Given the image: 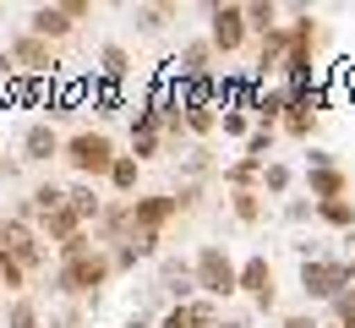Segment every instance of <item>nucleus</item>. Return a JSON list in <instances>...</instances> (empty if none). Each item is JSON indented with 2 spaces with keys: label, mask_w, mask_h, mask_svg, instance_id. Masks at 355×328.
<instances>
[{
  "label": "nucleus",
  "mask_w": 355,
  "mask_h": 328,
  "mask_svg": "<svg viewBox=\"0 0 355 328\" xmlns=\"http://www.w3.org/2000/svg\"><path fill=\"white\" fill-rule=\"evenodd\" d=\"M115 159H121V148L115 137L104 132V126H77L71 137H66V153H60V164L77 175V181H110V170H115Z\"/></svg>",
  "instance_id": "f257e3e1"
},
{
  "label": "nucleus",
  "mask_w": 355,
  "mask_h": 328,
  "mask_svg": "<svg viewBox=\"0 0 355 328\" xmlns=\"http://www.w3.org/2000/svg\"><path fill=\"white\" fill-rule=\"evenodd\" d=\"M115 279V257L104 246H93L88 257H71V263H55V279H49V295L60 301H98V290Z\"/></svg>",
  "instance_id": "f03ea898"
},
{
  "label": "nucleus",
  "mask_w": 355,
  "mask_h": 328,
  "mask_svg": "<svg viewBox=\"0 0 355 328\" xmlns=\"http://www.w3.org/2000/svg\"><path fill=\"white\" fill-rule=\"evenodd\" d=\"M191 268H197V290L208 295V301H230V295H241V263L224 252L219 241H202L197 246V257H191Z\"/></svg>",
  "instance_id": "7ed1b4c3"
},
{
  "label": "nucleus",
  "mask_w": 355,
  "mask_h": 328,
  "mask_svg": "<svg viewBox=\"0 0 355 328\" xmlns=\"http://www.w3.org/2000/svg\"><path fill=\"white\" fill-rule=\"evenodd\" d=\"M345 290H355V263H339V257H306L301 263V295L306 301L334 307Z\"/></svg>",
  "instance_id": "20e7f679"
},
{
  "label": "nucleus",
  "mask_w": 355,
  "mask_h": 328,
  "mask_svg": "<svg viewBox=\"0 0 355 328\" xmlns=\"http://www.w3.org/2000/svg\"><path fill=\"white\" fill-rule=\"evenodd\" d=\"M208 44L219 49V60H230V55H241V49L252 44L246 6H235V0H214L208 6Z\"/></svg>",
  "instance_id": "39448f33"
},
{
  "label": "nucleus",
  "mask_w": 355,
  "mask_h": 328,
  "mask_svg": "<svg viewBox=\"0 0 355 328\" xmlns=\"http://www.w3.org/2000/svg\"><path fill=\"white\" fill-rule=\"evenodd\" d=\"M6 49H11V60H17V71H22L28 83H55V77H60V49L49 44V39H33L28 28L11 33Z\"/></svg>",
  "instance_id": "423d86ee"
},
{
  "label": "nucleus",
  "mask_w": 355,
  "mask_h": 328,
  "mask_svg": "<svg viewBox=\"0 0 355 328\" xmlns=\"http://www.w3.org/2000/svg\"><path fill=\"white\" fill-rule=\"evenodd\" d=\"M0 252H6V257H17L33 279L49 268V241L39 235V225H28V219H17V214H11V219H6V230H0Z\"/></svg>",
  "instance_id": "0eeeda50"
},
{
  "label": "nucleus",
  "mask_w": 355,
  "mask_h": 328,
  "mask_svg": "<svg viewBox=\"0 0 355 328\" xmlns=\"http://www.w3.org/2000/svg\"><path fill=\"white\" fill-rule=\"evenodd\" d=\"M241 295L257 307V312H273L279 307V279H273V263H268V252H252L246 263H241Z\"/></svg>",
  "instance_id": "6e6552de"
},
{
  "label": "nucleus",
  "mask_w": 355,
  "mask_h": 328,
  "mask_svg": "<svg viewBox=\"0 0 355 328\" xmlns=\"http://www.w3.org/2000/svg\"><path fill=\"white\" fill-rule=\"evenodd\" d=\"M159 290L170 295V307H186V301H197L202 290H197V268H191V257H175V252H164V257H159Z\"/></svg>",
  "instance_id": "1a4fd4ad"
},
{
  "label": "nucleus",
  "mask_w": 355,
  "mask_h": 328,
  "mask_svg": "<svg viewBox=\"0 0 355 328\" xmlns=\"http://www.w3.org/2000/svg\"><path fill=\"white\" fill-rule=\"evenodd\" d=\"M132 219H137V230H170L180 219V202H175V191H142L132 202Z\"/></svg>",
  "instance_id": "9d476101"
},
{
  "label": "nucleus",
  "mask_w": 355,
  "mask_h": 328,
  "mask_svg": "<svg viewBox=\"0 0 355 328\" xmlns=\"http://www.w3.org/2000/svg\"><path fill=\"white\" fill-rule=\"evenodd\" d=\"M17 148H22V164H49V159L66 153V137L55 132V121H28Z\"/></svg>",
  "instance_id": "9b49d317"
},
{
  "label": "nucleus",
  "mask_w": 355,
  "mask_h": 328,
  "mask_svg": "<svg viewBox=\"0 0 355 328\" xmlns=\"http://www.w3.org/2000/svg\"><path fill=\"white\" fill-rule=\"evenodd\" d=\"M219 323H224V307H219V301H208V295L159 312V328H219Z\"/></svg>",
  "instance_id": "f8f14e48"
},
{
  "label": "nucleus",
  "mask_w": 355,
  "mask_h": 328,
  "mask_svg": "<svg viewBox=\"0 0 355 328\" xmlns=\"http://www.w3.org/2000/svg\"><path fill=\"white\" fill-rule=\"evenodd\" d=\"M28 33H33V39H49V44H60V39L77 33V22H71V11H66L60 0H44V6L28 11Z\"/></svg>",
  "instance_id": "ddd939ff"
},
{
  "label": "nucleus",
  "mask_w": 355,
  "mask_h": 328,
  "mask_svg": "<svg viewBox=\"0 0 355 328\" xmlns=\"http://www.w3.org/2000/svg\"><path fill=\"white\" fill-rule=\"evenodd\" d=\"M290 104H295L290 83H263V88H257V98H252V121L279 132V126H284V115H290Z\"/></svg>",
  "instance_id": "4468645a"
},
{
  "label": "nucleus",
  "mask_w": 355,
  "mask_h": 328,
  "mask_svg": "<svg viewBox=\"0 0 355 328\" xmlns=\"http://www.w3.org/2000/svg\"><path fill=\"white\" fill-rule=\"evenodd\" d=\"M306 197H311V202H334V197H350V175H345L339 164H328V170H306Z\"/></svg>",
  "instance_id": "2eb2a0df"
},
{
  "label": "nucleus",
  "mask_w": 355,
  "mask_h": 328,
  "mask_svg": "<svg viewBox=\"0 0 355 328\" xmlns=\"http://www.w3.org/2000/svg\"><path fill=\"white\" fill-rule=\"evenodd\" d=\"M39 235L60 252V246H71L77 235H88V219H83V214H71V208H60V214H49L44 225H39Z\"/></svg>",
  "instance_id": "dca6fc26"
},
{
  "label": "nucleus",
  "mask_w": 355,
  "mask_h": 328,
  "mask_svg": "<svg viewBox=\"0 0 355 328\" xmlns=\"http://www.w3.org/2000/svg\"><path fill=\"white\" fill-rule=\"evenodd\" d=\"M126 71H132V49L121 44V39L98 44V60H93V77L98 83H126Z\"/></svg>",
  "instance_id": "f3484780"
},
{
  "label": "nucleus",
  "mask_w": 355,
  "mask_h": 328,
  "mask_svg": "<svg viewBox=\"0 0 355 328\" xmlns=\"http://www.w3.org/2000/svg\"><path fill=\"white\" fill-rule=\"evenodd\" d=\"M66 208H71V214H83V219H88V230H93V225L104 219V208H110V202L98 197L93 181H71V187H66Z\"/></svg>",
  "instance_id": "a211bd4d"
},
{
  "label": "nucleus",
  "mask_w": 355,
  "mask_h": 328,
  "mask_svg": "<svg viewBox=\"0 0 355 328\" xmlns=\"http://www.w3.org/2000/svg\"><path fill=\"white\" fill-rule=\"evenodd\" d=\"M104 187L115 191V197H121V202H137V197H142V164H137L132 153H121V159H115V170H110V181H104Z\"/></svg>",
  "instance_id": "6ab92c4d"
},
{
  "label": "nucleus",
  "mask_w": 355,
  "mask_h": 328,
  "mask_svg": "<svg viewBox=\"0 0 355 328\" xmlns=\"http://www.w3.org/2000/svg\"><path fill=\"white\" fill-rule=\"evenodd\" d=\"M317 115H322L317 104H306V98H295L279 132H284V137H290V142H311V137H317Z\"/></svg>",
  "instance_id": "aec40b11"
},
{
  "label": "nucleus",
  "mask_w": 355,
  "mask_h": 328,
  "mask_svg": "<svg viewBox=\"0 0 355 328\" xmlns=\"http://www.w3.org/2000/svg\"><path fill=\"white\" fill-rule=\"evenodd\" d=\"M263 170H268V164H257V159L241 153V159L224 164V187H230V191H263Z\"/></svg>",
  "instance_id": "412c9836"
},
{
  "label": "nucleus",
  "mask_w": 355,
  "mask_h": 328,
  "mask_svg": "<svg viewBox=\"0 0 355 328\" xmlns=\"http://www.w3.org/2000/svg\"><path fill=\"white\" fill-rule=\"evenodd\" d=\"M186 137L191 142L219 137V104H186Z\"/></svg>",
  "instance_id": "4be33fe9"
},
{
  "label": "nucleus",
  "mask_w": 355,
  "mask_h": 328,
  "mask_svg": "<svg viewBox=\"0 0 355 328\" xmlns=\"http://www.w3.org/2000/svg\"><path fill=\"white\" fill-rule=\"evenodd\" d=\"M246 22H252L257 39H268V33L284 28V6H279V0H252V6H246Z\"/></svg>",
  "instance_id": "5701e85b"
},
{
  "label": "nucleus",
  "mask_w": 355,
  "mask_h": 328,
  "mask_svg": "<svg viewBox=\"0 0 355 328\" xmlns=\"http://www.w3.org/2000/svg\"><path fill=\"white\" fill-rule=\"evenodd\" d=\"M317 219L339 235H355V197H334V202H317Z\"/></svg>",
  "instance_id": "b1692460"
},
{
  "label": "nucleus",
  "mask_w": 355,
  "mask_h": 328,
  "mask_svg": "<svg viewBox=\"0 0 355 328\" xmlns=\"http://www.w3.org/2000/svg\"><path fill=\"white\" fill-rule=\"evenodd\" d=\"M214 175V153L202 148V142H191L186 153H180V181H191V187H202Z\"/></svg>",
  "instance_id": "393cba45"
},
{
  "label": "nucleus",
  "mask_w": 355,
  "mask_h": 328,
  "mask_svg": "<svg viewBox=\"0 0 355 328\" xmlns=\"http://www.w3.org/2000/svg\"><path fill=\"white\" fill-rule=\"evenodd\" d=\"M49 318H44V307L33 301V295H17L11 307H6V328H44Z\"/></svg>",
  "instance_id": "a878e982"
},
{
  "label": "nucleus",
  "mask_w": 355,
  "mask_h": 328,
  "mask_svg": "<svg viewBox=\"0 0 355 328\" xmlns=\"http://www.w3.org/2000/svg\"><path fill=\"white\" fill-rule=\"evenodd\" d=\"M28 284H33V274H28L17 257H6V252H0V295H11V301H17V295H28Z\"/></svg>",
  "instance_id": "bb28decb"
},
{
  "label": "nucleus",
  "mask_w": 355,
  "mask_h": 328,
  "mask_svg": "<svg viewBox=\"0 0 355 328\" xmlns=\"http://www.w3.org/2000/svg\"><path fill=\"white\" fill-rule=\"evenodd\" d=\"M132 17H137V28H142V33H164V28L180 17V6H170V0H164V6H137Z\"/></svg>",
  "instance_id": "cd10ccee"
},
{
  "label": "nucleus",
  "mask_w": 355,
  "mask_h": 328,
  "mask_svg": "<svg viewBox=\"0 0 355 328\" xmlns=\"http://www.w3.org/2000/svg\"><path fill=\"white\" fill-rule=\"evenodd\" d=\"M219 132L230 142H241V148H246V137L257 132V121H252V110H219Z\"/></svg>",
  "instance_id": "c85d7f7f"
},
{
  "label": "nucleus",
  "mask_w": 355,
  "mask_h": 328,
  "mask_svg": "<svg viewBox=\"0 0 355 328\" xmlns=\"http://www.w3.org/2000/svg\"><path fill=\"white\" fill-rule=\"evenodd\" d=\"M235 225H263V191H230Z\"/></svg>",
  "instance_id": "c756f323"
},
{
  "label": "nucleus",
  "mask_w": 355,
  "mask_h": 328,
  "mask_svg": "<svg viewBox=\"0 0 355 328\" xmlns=\"http://www.w3.org/2000/svg\"><path fill=\"white\" fill-rule=\"evenodd\" d=\"M290 187H295V170H290L284 159H268V170H263V197H290Z\"/></svg>",
  "instance_id": "7c9ffc66"
},
{
  "label": "nucleus",
  "mask_w": 355,
  "mask_h": 328,
  "mask_svg": "<svg viewBox=\"0 0 355 328\" xmlns=\"http://www.w3.org/2000/svg\"><path fill=\"white\" fill-rule=\"evenodd\" d=\"M273 142H279V132H273V126H257V132L246 137L241 153H246V159H257V164H268V159H273Z\"/></svg>",
  "instance_id": "2f4dec72"
},
{
  "label": "nucleus",
  "mask_w": 355,
  "mask_h": 328,
  "mask_svg": "<svg viewBox=\"0 0 355 328\" xmlns=\"http://www.w3.org/2000/svg\"><path fill=\"white\" fill-rule=\"evenodd\" d=\"M328 323H339V328H355V290H345L334 307H328Z\"/></svg>",
  "instance_id": "473e14b6"
},
{
  "label": "nucleus",
  "mask_w": 355,
  "mask_h": 328,
  "mask_svg": "<svg viewBox=\"0 0 355 328\" xmlns=\"http://www.w3.org/2000/svg\"><path fill=\"white\" fill-rule=\"evenodd\" d=\"M284 219H290V225H306V219H317V202H311V197H290V202H284Z\"/></svg>",
  "instance_id": "72a5a7b5"
},
{
  "label": "nucleus",
  "mask_w": 355,
  "mask_h": 328,
  "mask_svg": "<svg viewBox=\"0 0 355 328\" xmlns=\"http://www.w3.org/2000/svg\"><path fill=\"white\" fill-rule=\"evenodd\" d=\"M202 197H208V187H191V181H180V187H175V202H180V214L202 208Z\"/></svg>",
  "instance_id": "f704fd0d"
},
{
  "label": "nucleus",
  "mask_w": 355,
  "mask_h": 328,
  "mask_svg": "<svg viewBox=\"0 0 355 328\" xmlns=\"http://www.w3.org/2000/svg\"><path fill=\"white\" fill-rule=\"evenodd\" d=\"M334 94L355 104V66H350V60H339V71H334Z\"/></svg>",
  "instance_id": "c9c22d12"
},
{
  "label": "nucleus",
  "mask_w": 355,
  "mask_h": 328,
  "mask_svg": "<svg viewBox=\"0 0 355 328\" xmlns=\"http://www.w3.org/2000/svg\"><path fill=\"white\" fill-rule=\"evenodd\" d=\"M279 328H322L311 312H290V318H279Z\"/></svg>",
  "instance_id": "e433bc0d"
},
{
  "label": "nucleus",
  "mask_w": 355,
  "mask_h": 328,
  "mask_svg": "<svg viewBox=\"0 0 355 328\" xmlns=\"http://www.w3.org/2000/svg\"><path fill=\"white\" fill-rule=\"evenodd\" d=\"M60 6L71 11V22H88V17H93V0H60Z\"/></svg>",
  "instance_id": "4c0bfd02"
},
{
  "label": "nucleus",
  "mask_w": 355,
  "mask_h": 328,
  "mask_svg": "<svg viewBox=\"0 0 355 328\" xmlns=\"http://www.w3.org/2000/svg\"><path fill=\"white\" fill-rule=\"evenodd\" d=\"M0 175H6V181H17V175H22V153H17V159H6V164H0Z\"/></svg>",
  "instance_id": "58836bf2"
},
{
  "label": "nucleus",
  "mask_w": 355,
  "mask_h": 328,
  "mask_svg": "<svg viewBox=\"0 0 355 328\" xmlns=\"http://www.w3.org/2000/svg\"><path fill=\"white\" fill-rule=\"evenodd\" d=\"M148 323H153L148 312H126V323H121V328H148ZM153 328H159V323H153Z\"/></svg>",
  "instance_id": "ea45409f"
},
{
  "label": "nucleus",
  "mask_w": 355,
  "mask_h": 328,
  "mask_svg": "<svg viewBox=\"0 0 355 328\" xmlns=\"http://www.w3.org/2000/svg\"><path fill=\"white\" fill-rule=\"evenodd\" d=\"M219 328H252V318H230V312H224V323Z\"/></svg>",
  "instance_id": "a19ab883"
},
{
  "label": "nucleus",
  "mask_w": 355,
  "mask_h": 328,
  "mask_svg": "<svg viewBox=\"0 0 355 328\" xmlns=\"http://www.w3.org/2000/svg\"><path fill=\"white\" fill-rule=\"evenodd\" d=\"M6 307H11V301H6V295H0V323H6Z\"/></svg>",
  "instance_id": "79ce46f5"
},
{
  "label": "nucleus",
  "mask_w": 355,
  "mask_h": 328,
  "mask_svg": "<svg viewBox=\"0 0 355 328\" xmlns=\"http://www.w3.org/2000/svg\"><path fill=\"white\" fill-rule=\"evenodd\" d=\"M6 219H11V214H6V208H0V230H6Z\"/></svg>",
  "instance_id": "37998d69"
},
{
  "label": "nucleus",
  "mask_w": 355,
  "mask_h": 328,
  "mask_svg": "<svg viewBox=\"0 0 355 328\" xmlns=\"http://www.w3.org/2000/svg\"><path fill=\"white\" fill-rule=\"evenodd\" d=\"M322 328H339V323H322Z\"/></svg>",
  "instance_id": "c03bdc74"
},
{
  "label": "nucleus",
  "mask_w": 355,
  "mask_h": 328,
  "mask_svg": "<svg viewBox=\"0 0 355 328\" xmlns=\"http://www.w3.org/2000/svg\"><path fill=\"white\" fill-rule=\"evenodd\" d=\"M350 246H355V235H350Z\"/></svg>",
  "instance_id": "a18cd8bd"
},
{
  "label": "nucleus",
  "mask_w": 355,
  "mask_h": 328,
  "mask_svg": "<svg viewBox=\"0 0 355 328\" xmlns=\"http://www.w3.org/2000/svg\"><path fill=\"white\" fill-rule=\"evenodd\" d=\"M0 164H6V159H0Z\"/></svg>",
  "instance_id": "49530a36"
}]
</instances>
